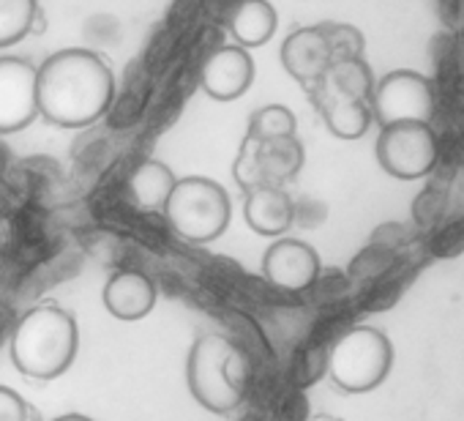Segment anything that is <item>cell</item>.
<instances>
[{"instance_id": "cell-1", "label": "cell", "mask_w": 464, "mask_h": 421, "mask_svg": "<svg viewBox=\"0 0 464 421\" xmlns=\"http://www.w3.org/2000/svg\"><path fill=\"white\" fill-rule=\"evenodd\" d=\"M39 115L61 129H85L104 118L115 99V77L104 58L85 47L50 55L36 77Z\"/></svg>"}, {"instance_id": "cell-2", "label": "cell", "mask_w": 464, "mask_h": 421, "mask_svg": "<svg viewBox=\"0 0 464 421\" xmlns=\"http://www.w3.org/2000/svg\"><path fill=\"white\" fill-rule=\"evenodd\" d=\"M80 328L72 312L44 304L20 318L12 331L14 367L36 380L61 377L77 356Z\"/></svg>"}, {"instance_id": "cell-3", "label": "cell", "mask_w": 464, "mask_h": 421, "mask_svg": "<svg viewBox=\"0 0 464 421\" xmlns=\"http://www.w3.org/2000/svg\"><path fill=\"white\" fill-rule=\"evenodd\" d=\"M246 356L221 334L199 337L186 361L191 397L210 413H232L246 397Z\"/></svg>"}, {"instance_id": "cell-4", "label": "cell", "mask_w": 464, "mask_h": 421, "mask_svg": "<svg viewBox=\"0 0 464 421\" xmlns=\"http://www.w3.org/2000/svg\"><path fill=\"white\" fill-rule=\"evenodd\" d=\"M229 214L232 202L227 189L205 175L178 178L164 205V217L172 233L188 244L216 241L227 230Z\"/></svg>"}, {"instance_id": "cell-5", "label": "cell", "mask_w": 464, "mask_h": 421, "mask_svg": "<svg viewBox=\"0 0 464 421\" xmlns=\"http://www.w3.org/2000/svg\"><path fill=\"white\" fill-rule=\"evenodd\" d=\"M393 367L391 339L372 326L344 331L328 353V375L347 394L374 391Z\"/></svg>"}, {"instance_id": "cell-6", "label": "cell", "mask_w": 464, "mask_h": 421, "mask_svg": "<svg viewBox=\"0 0 464 421\" xmlns=\"http://www.w3.org/2000/svg\"><path fill=\"white\" fill-rule=\"evenodd\" d=\"M372 118L380 126L396 123H429L434 115V88L431 83L410 69H396L385 74L372 91Z\"/></svg>"}, {"instance_id": "cell-7", "label": "cell", "mask_w": 464, "mask_h": 421, "mask_svg": "<svg viewBox=\"0 0 464 421\" xmlns=\"http://www.w3.org/2000/svg\"><path fill=\"white\" fill-rule=\"evenodd\" d=\"M437 137L429 123L382 126L377 137L380 167L399 181H418L437 164Z\"/></svg>"}, {"instance_id": "cell-8", "label": "cell", "mask_w": 464, "mask_h": 421, "mask_svg": "<svg viewBox=\"0 0 464 421\" xmlns=\"http://www.w3.org/2000/svg\"><path fill=\"white\" fill-rule=\"evenodd\" d=\"M39 66L25 58H0V134L28 129L39 115Z\"/></svg>"}, {"instance_id": "cell-9", "label": "cell", "mask_w": 464, "mask_h": 421, "mask_svg": "<svg viewBox=\"0 0 464 421\" xmlns=\"http://www.w3.org/2000/svg\"><path fill=\"white\" fill-rule=\"evenodd\" d=\"M266 279L287 293L309 290L320 277V255L314 247L298 239H279L263 258Z\"/></svg>"}, {"instance_id": "cell-10", "label": "cell", "mask_w": 464, "mask_h": 421, "mask_svg": "<svg viewBox=\"0 0 464 421\" xmlns=\"http://www.w3.org/2000/svg\"><path fill=\"white\" fill-rule=\"evenodd\" d=\"M252 80L255 61L244 47H218L205 58L199 69V85L216 102H232L244 96Z\"/></svg>"}, {"instance_id": "cell-11", "label": "cell", "mask_w": 464, "mask_h": 421, "mask_svg": "<svg viewBox=\"0 0 464 421\" xmlns=\"http://www.w3.org/2000/svg\"><path fill=\"white\" fill-rule=\"evenodd\" d=\"M156 285L142 271H118L104 285V307L112 318L134 323L156 307Z\"/></svg>"}, {"instance_id": "cell-12", "label": "cell", "mask_w": 464, "mask_h": 421, "mask_svg": "<svg viewBox=\"0 0 464 421\" xmlns=\"http://www.w3.org/2000/svg\"><path fill=\"white\" fill-rule=\"evenodd\" d=\"M282 61L295 80L309 83L325 77V72L334 64V47L320 28H301L285 42Z\"/></svg>"}, {"instance_id": "cell-13", "label": "cell", "mask_w": 464, "mask_h": 421, "mask_svg": "<svg viewBox=\"0 0 464 421\" xmlns=\"http://www.w3.org/2000/svg\"><path fill=\"white\" fill-rule=\"evenodd\" d=\"M244 217L255 233L276 239L290 230L295 220V205L290 194L279 186H255L246 194Z\"/></svg>"}, {"instance_id": "cell-14", "label": "cell", "mask_w": 464, "mask_h": 421, "mask_svg": "<svg viewBox=\"0 0 464 421\" xmlns=\"http://www.w3.org/2000/svg\"><path fill=\"white\" fill-rule=\"evenodd\" d=\"M175 181L178 178L172 175V170L164 162L145 159L129 175L126 191H129L131 205L137 210H142V214H164V205H167V200L172 194Z\"/></svg>"}, {"instance_id": "cell-15", "label": "cell", "mask_w": 464, "mask_h": 421, "mask_svg": "<svg viewBox=\"0 0 464 421\" xmlns=\"http://www.w3.org/2000/svg\"><path fill=\"white\" fill-rule=\"evenodd\" d=\"M276 9L268 0H241L229 17V34L236 36L238 47L252 50L271 42V36L276 34Z\"/></svg>"}, {"instance_id": "cell-16", "label": "cell", "mask_w": 464, "mask_h": 421, "mask_svg": "<svg viewBox=\"0 0 464 421\" xmlns=\"http://www.w3.org/2000/svg\"><path fill=\"white\" fill-rule=\"evenodd\" d=\"M325 121L328 129L342 137V140H358L366 134L369 123H372V107L361 99H344V96H334L325 107Z\"/></svg>"}, {"instance_id": "cell-17", "label": "cell", "mask_w": 464, "mask_h": 421, "mask_svg": "<svg viewBox=\"0 0 464 421\" xmlns=\"http://www.w3.org/2000/svg\"><path fill=\"white\" fill-rule=\"evenodd\" d=\"M325 77H328V85H331L334 96L366 102L372 96V91H374L372 72L361 58H342V61L331 64Z\"/></svg>"}, {"instance_id": "cell-18", "label": "cell", "mask_w": 464, "mask_h": 421, "mask_svg": "<svg viewBox=\"0 0 464 421\" xmlns=\"http://www.w3.org/2000/svg\"><path fill=\"white\" fill-rule=\"evenodd\" d=\"M39 20V0H0V50L23 42Z\"/></svg>"}, {"instance_id": "cell-19", "label": "cell", "mask_w": 464, "mask_h": 421, "mask_svg": "<svg viewBox=\"0 0 464 421\" xmlns=\"http://www.w3.org/2000/svg\"><path fill=\"white\" fill-rule=\"evenodd\" d=\"M295 137V115L285 104H266L249 118V140L279 142Z\"/></svg>"}, {"instance_id": "cell-20", "label": "cell", "mask_w": 464, "mask_h": 421, "mask_svg": "<svg viewBox=\"0 0 464 421\" xmlns=\"http://www.w3.org/2000/svg\"><path fill=\"white\" fill-rule=\"evenodd\" d=\"M0 421H31V405L6 386H0Z\"/></svg>"}, {"instance_id": "cell-21", "label": "cell", "mask_w": 464, "mask_h": 421, "mask_svg": "<svg viewBox=\"0 0 464 421\" xmlns=\"http://www.w3.org/2000/svg\"><path fill=\"white\" fill-rule=\"evenodd\" d=\"M6 241H9V225L0 220V252L6 250Z\"/></svg>"}, {"instance_id": "cell-22", "label": "cell", "mask_w": 464, "mask_h": 421, "mask_svg": "<svg viewBox=\"0 0 464 421\" xmlns=\"http://www.w3.org/2000/svg\"><path fill=\"white\" fill-rule=\"evenodd\" d=\"M53 421H93V418H88V416H82V413H66V416H58V418H53Z\"/></svg>"}]
</instances>
